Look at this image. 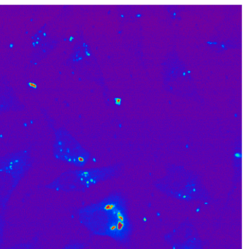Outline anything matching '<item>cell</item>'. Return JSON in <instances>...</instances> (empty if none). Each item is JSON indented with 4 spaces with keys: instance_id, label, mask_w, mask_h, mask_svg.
Returning <instances> with one entry per match:
<instances>
[{
    "instance_id": "cell-2",
    "label": "cell",
    "mask_w": 249,
    "mask_h": 249,
    "mask_svg": "<svg viewBox=\"0 0 249 249\" xmlns=\"http://www.w3.org/2000/svg\"><path fill=\"white\" fill-rule=\"evenodd\" d=\"M34 246L32 243H22V244L17 245V246L11 247L9 249H33Z\"/></svg>"
},
{
    "instance_id": "cell-3",
    "label": "cell",
    "mask_w": 249,
    "mask_h": 249,
    "mask_svg": "<svg viewBox=\"0 0 249 249\" xmlns=\"http://www.w3.org/2000/svg\"><path fill=\"white\" fill-rule=\"evenodd\" d=\"M62 249H82V245L78 243H70L67 245Z\"/></svg>"
},
{
    "instance_id": "cell-4",
    "label": "cell",
    "mask_w": 249,
    "mask_h": 249,
    "mask_svg": "<svg viewBox=\"0 0 249 249\" xmlns=\"http://www.w3.org/2000/svg\"><path fill=\"white\" fill-rule=\"evenodd\" d=\"M4 222L0 219V248L2 246V239H3Z\"/></svg>"
},
{
    "instance_id": "cell-1",
    "label": "cell",
    "mask_w": 249,
    "mask_h": 249,
    "mask_svg": "<svg viewBox=\"0 0 249 249\" xmlns=\"http://www.w3.org/2000/svg\"><path fill=\"white\" fill-rule=\"evenodd\" d=\"M79 217L81 223L95 234L122 240L129 231L126 210L122 201L114 196L83 208Z\"/></svg>"
},
{
    "instance_id": "cell-5",
    "label": "cell",
    "mask_w": 249,
    "mask_h": 249,
    "mask_svg": "<svg viewBox=\"0 0 249 249\" xmlns=\"http://www.w3.org/2000/svg\"><path fill=\"white\" fill-rule=\"evenodd\" d=\"M29 85L31 86V87H33V88H36V87H37V85H36V84H32V83H30Z\"/></svg>"
},
{
    "instance_id": "cell-6",
    "label": "cell",
    "mask_w": 249,
    "mask_h": 249,
    "mask_svg": "<svg viewBox=\"0 0 249 249\" xmlns=\"http://www.w3.org/2000/svg\"><path fill=\"white\" fill-rule=\"evenodd\" d=\"M116 103H117V104H119V103H120V102H121V99L116 98Z\"/></svg>"
}]
</instances>
